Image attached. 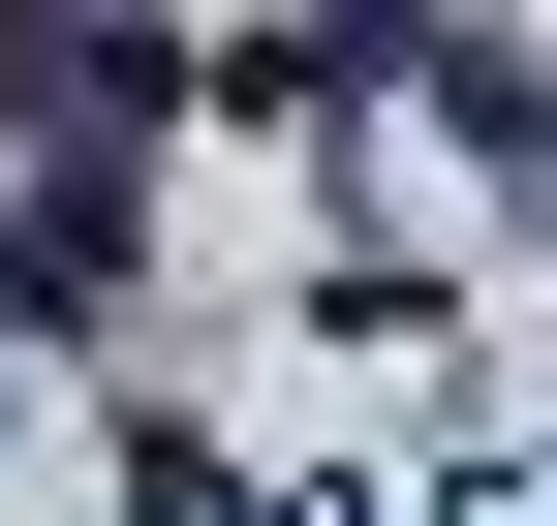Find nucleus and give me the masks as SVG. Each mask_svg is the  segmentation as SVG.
<instances>
[{"label":"nucleus","mask_w":557,"mask_h":526,"mask_svg":"<svg viewBox=\"0 0 557 526\" xmlns=\"http://www.w3.org/2000/svg\"><path fill=\"white\" fill-rule=\"evenodd\" d=\"M94 279H124V186H94V155L0 186V310H94Z\"/></svg>","instance_id":"obj_1"},{"label":"nucleus","mask_w":557,"mask_h":526,"mask_svg":"<svg viewBox=\"0 0 557 526\" xmlns=\"http://www.w3.org/2000/svg\"><path fill=\"white\" fill-rule=\"evenodd\" d=\"M0 93H32V124H156L186 62H156V32H0Z\"/></svg>","instance_id":"obj_2"}]
</instances>
